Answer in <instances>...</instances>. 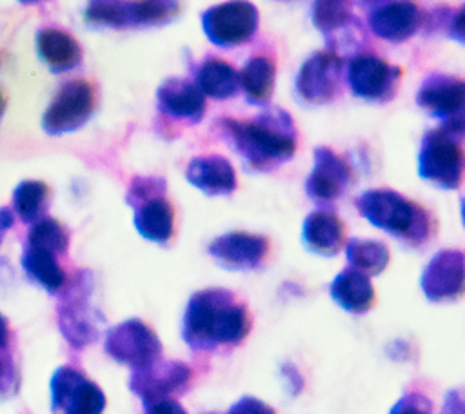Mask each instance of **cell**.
Masks as SVG:
<instances>
[{"label":"cell","instance_id":"1","mask_svg":"<svg viewBox=\"0 0 465 414\" xmlns=\"http://www.w3.org/2000/svg\"><path fill=\"white\" fill-rule=\"evenodd\" d=\"M214 127L243 165L256 172H271L287 163L298 147L296 123L278 105L263 107L252 118L222 116Z\"/></svg>","mask_w":465,"mask_h":414},{"label":"cell","instance_id":"2","mask_svg":"<svg viewBox=\"0 0 465 414\" xmlns=\"http://www.w3.org/2000/svg\"><path fill=\"white\" fill-rule=\"evenodd\" d=\"M249 307L229 289L196 291L185 307L182 338L196 352H216L240 345L251 332Z\"/></svg>","mask_w":465,"mask_h":414},{"label":"cell","instance_id":"3","mask_svg":"<svg viewBox=\"0 0 465 414\" xmlns=\"http://www.w3.org/2000/svg\"><path fill=\"white\" fill-rule=\"evenodd\" d=\"M354 207L371 225L411 247H421L436 234L432 212L394 189H369L354 200Z\"/></svg>","mask_w":465,"mask_h":414},{"label":"cell","instance_id":"4","mask_svg":"<svg viewBox=\"0 0 465 414\" xmlns=\"http://www.w3.org/2000/svg\"><path fill=\"white\" fill-rule=\"evenodd\" d=\"M418 174L440 189H458L465 178L461 136L441 127L425 131L418 153Z\"/></svg>","mask_w":465,"mask_h":414},{"label":"cell","instance_id":"5","mask_svg":"<svg viewBox=\"0 0 465 414\" xmlns=\"http://www.w3.org/2000/svg\"><path fill=\"white\" fill-rule=\"evenodd\" d=\"M311 20L325 38V49L336 56H354L369 45V33L351 2L320 0L311 5Z\"/></svg>","mask_w":465,"mask_h":414},{"label":"cell","instance_id":"6","mask_svg":"<svg viewBox=\"0 0 465 414\" xmlns=\"http://www.w3.org/2000/svg\"><path fill=\"white\" fill-rule=\"evenodd\" d=\"M416 104L429 116L440 122V127L463 138L465 134V80L454 74L430 73L423 78Z\"/></svg>","mask_w":465,"mask_h":414},{"label":"cell","instance_id":"7","mask_svg":"<svg viewBox=\"0 0 465 414\" xmlns=\"http://www.w3.org/2000/svg\"><path fill=\"white\" fill-rule=\"evenodd\" d=\"M180 5L167 0L149 2H120V0H96L85 7V22L102 27H147L162 25L176 18Z\"/></svg>","mask_w":465,"mask_h":414},{"label":"cell","instance_id":"8","mask_svg":"<svg viewBox=\"0 0 465 414\" xmlns=\"http://www.w3.org/2000/svg\"><path fill=\"white\" fill-rule=\"evenodd\" d=\"M91 294L93 278L87 271H82L65 287L58 305V327L64 338L76 349H82L98 338V314L91 305Z\"/></svg>","mask_w":465,"mask_h":414},{"label":"cell","instance_id":"9","mask_svg":"<svg viewBox=\"0 0 465 414\" xmlns=\"http://www.w3.org/2000/svg\"><path fill=\"white\" fill-rule=\"evenodd\" d=\"M347 85L356 98L372 104L391 102L400 87L401 69L376 53L363 51L347 60Z\"/></svg>","mask_w":465,"mask_h":414},{"label":"cell","instance_id":"10","mask_svg":"<svg viewBox=\"0 0 465 414\" xmlns=\"http://www.w3.org/2000/svg\"><path fill=\"white\" fill-rule=\"evenodd\" d=\"M260 15L251 2H223L202 13L205 36L222 49L247 44L258 31Z\"/></svg>","mask_w":465,"mask_h":414},{"label":"cell","instance_id":"11","mask_svg":"<svg viewBox=\"0 0 465 414\" xmlns=\"http://www.w3.org/2000/svg\"><path fill=\"white\" fill-rule=\"evenodd\" d=\"M343 58L322 49L312 53L298 69L294 89L307 105L334 102L343 91Z\"/></svg>","mask_w":465,"mask_h":414},{"label":"cell","instance_id":"12","mask_svg":"<svg viewBox=\"0 0 465 414\" xmlns=\"http://www.w3.org/2000/svg\"><path fill=\"white\" fill-rule=\"evenodd\" d=\"M105 352L133 370L147 367L162 358V341L156 332L138 318H129L107 330Z\"/></svg>","mask_w":465,"mask_h":414},{"label":"cell","instance_id":"13","mask_svg":"<svg viewBox=\"0 0 465 414\" xmlns=\"http://www.w3.org/2000/svg\"><path fill=\"white\" fill-rule=\"evenodd\" d=\"M94 107L93 87L85 80H69L65 82L51 104L42 114V129L51 134H67L78 131L91 116Z\"/></svg>","mask_w":465,"mask_h":414},{"label":"cell","instance_id":"14","mask_svg":"<svg viewBox=\"0 0 465 414\" xmlns=\"http://www.w3.org/2000/svg\"><path fill=\"white\" fill-rule=\"evenodd\" d=\"M358 5L365 9L369 31L391 44L407 42L423 27L425 11L414 2L371 0L358 2Z\"/></svg>","mask_w":465,"mask_h":414},{"label":"cell","instance_id":"15","mask_svg":"<svg viewBox=\"0 0 465 414\" xmlns=\"http://www.w3.org/2000/svg\"><path fill=\"white\" fill-rule=\"evenodd\" d=\"M312 169L305 180V194L316 205H331L354 183V171L349 160L327 145H320L312 153Z\"/></svg>","mask_w":465,"mask_h":414},{"label":"cell","instance_id":"16","mask_svg":"<svg viewBox=\"0 0 465 414\" xmlns=\"http://www.w3.org/2000/svg\"><path fill=\"white\" fill-rule=\"evenodd\" d=\"M51 407L56 414H102L105 394L84 372L64 365L51 378Z\"/></svg>","mask_w":465,"mask_h":414},{"label":"cell","instance_id":"17","mask_svg":"<svg viewBox=\"0 0 465 414\" xmlns=\"http://www.w3.org/2000/svg\"><path fill=\"white\" fill-rule=\"evenodd\" d=\"M193 380V370L178 360H156L154 363L133 370L129 389L142 398L143 405L158 399H167L187 390Z\"/></svg>","mask_w":465,"mask_h":414},{"label":"cell","instance_id":"18","mask_svg":"<svg viewBox=\"0 0 465 414\" xmlns=\"http://www.w3.org/2000/svg\"><path fill=\"white\" fill-rule=\"evenodd\" d=\"M429 301H456L465 294V251L441 249L425 265L420 280Z\"/></svg>","mask_w":465,"mask_h":414},{"label":"cell","instance_id":"19","mask_svg":"<svg viewBox=\"0 0 465 414\" xmlns=\"http://www.w3.org/2000/svg\"><path fill=\"white\" fill-rule=\"evenodd\" d=\"M271 242L263 234L231 231L211 240L207 252L227 271H254L263 265Z\"/></svg>","mask_w":465,"mask_h":414},{"label":"cell","instance_id":"20","mask_svg":"<svg viewBox=\"0 0 465 414\" xmlns=\"http://www.w3.org/2000/svg\"><path fill=\"white\" fill-rule=\"evenodd\" d=\"M156 104L160 113L165 116L187 123L202 122L207 109L205 96L194 85V82L180 76L165 78L158 85Z\"/></svg>","mask_w":465,"mask_h":414},{"label":"cell","instance_id":"21","mask_svg":"<svg viewBox=\"0 0 465 414\" xmlns=\"http://www.w3.org/2000/svg\"><path fill=\"white\" fill-rule=\"evenodd\" d=\"M302 240L307 251L332 258L347 243L345 225L340 216L327 207L311 211L302 225Z\"/></svg>","mask_w":465,"mask_h":414},{"label":"cell","instance_id":"22","mask_svg":"<svg viewBox=\"0 0 465 414\" xmlns=\"http://www.w3.org/2000/svg\"><path fill=\"white\" fill-rule=\"evenodd\" d=\"M185 178L207 196H229L238 187L236 171L222 154L194 156L187 163Z\"/></svg>","mask_w":465,"mask_h":414},{"label":"cell","instance_id":"23","mask_svg":"<svg viewBox=\"0 0 465 414\" xmlns=\"http://www.w3.org/2000/svg\"><path fill=\"white\" fill-rule=\"evenodd\" d=\"M240 89L249 105L267 107L276 82V60L269 53L252 54L247 58L238 73Z\"/></svg>","mask_w":465,"mask_h":414},{"label":"cell","instance_id":"24","mask_svg":"<svg viewBox=\"0 0 465 414\" xmlns=\"http://www.w3.org/2000/svg\"><path fill=\"white\" fill-rule=\"evenodd\" d=\"M36 53L53 73H67L82 62L78 42L56 27H42L36 33Z\"/></svg>","mask_w":465,"mask_h":414},{"label":"cell","instance_id":"25","mask_svg":"<svg viewBox=\"0 0 465 414\" xmlns=\"http://www.w3.org/2000/svg\"><path fill=\"white\" fill-rule=\"evenodd\" d=\"M133 223L140 236L154 243H167L174 234V209L165 194L133 207Z\"/></svg>","mask_w":465,"mask_h":414},{"label":"cell","instance_id":"26","mask_svg":"<svg viewBox=\"0 0 465 414\" xmlns=\"http://www.w3.org/2000/svg\"><path fill=\"white\" fill-rule=\"evenodd\" d=\"M329 292L336 305L352 314H365L371 310L376 298L371 278L351 267H345L336 274Z\"/></svg>","mask_w":465,"mask_h":414},{"label":"cell","instance_id":"27","mask_svg":"<svg viewBox=\"0 0 465 414\" xmlns=\"http://www.w3.org/2000/svg\"><path fill=\"white\" fill-rule=\"evenodd\" d=\"M194 85L205 98L229 100L240 91L238 71L214 54H207L194 69Z\"/></svg>","mask_w":465,"mask_h":414},{"label":"cell","instance_id":"28","mask_svg":"<svg viewBox=\"0 0 465 414\" xmlns=\"http://www.w3.org/2000/svg\"><path fill=\"white\" fill-rule=\"evenodd\" d=\"M22 267L29 278H33L40 287L47 292H58L65 285V274L60 263L56 261V254L25 245L22 254Z\"/></svg>","mask_w":465,"mask_h":414},{"label":"cell","instance_id":"29","mask_svg":"<svg viewBox=\"0 0 465 414\" xmlns=\"http://www.w3.org/2000/svg\"><path fill=\"white\" fill-rule=\"evenodd\" d=\"M345 256L349 267L365 274L378 276L389 265V247L380 240L351 238L345 243Z\"/></svg>","mask_w":465,"mask_h":414},{"label":"cell","instance_id":"30","mask_svg":"<svg viewBox=\"0 0 465 414\" xmlns=\"http://www.w3.org/2000/svg\"><path fill=\"white\" fill-rule=\"evenodd\" d=\"M49 191L44 182L24 180L13 191V214L24 223H36L47 207Z\"/></svg>","mask_w":465,"mask_h":414},{"label":"cell","instance_id":"31","mask_svg":"<svg viewBox=\"0 0 465 414\" xmlns=\"http://www.w3.org/2000/svg\"><path fill=\"white\" fill-rule=\"evenodd\" d=\"M27 245L49 251L53 254H60L69 245V234L56 220L42 218L29 229Z\"/></svg>","mask_w":465,"mask_h":414},{"label":"cell","instance_id":"32","mask_svg":"<svg viewBox=\"0 0 465 414\" xmlns=\"http://www.w3.org/2000/svg\"><path fill=\"white\" fill-rule=\"evenodd\" d=\"M167 192V182L160 176H136L131 180L127 194H125V202L131 207H136L138 203L154 198V196H162Z\"/></svg>","mask_w":465,"mask_h":414},{"label":"cell","instance_id":"33","mask_svg":"<svg viewBox=\"0 0 465 414\" xmlns=\"http://www.w3.org/2000/svg\"><path fill=\"white\" fill-rule=\"evenodd\" d=\"M389 414H432V401L425 394L412 390L403 394Z\"/></svg>","mask_w":465,"mask_h":414},{"label":"cell","instance_id":"34","mask_svg":"<svg viewBox=\"0 0 465 414\" xmlns=\"http://www.w3.org/2000/svg\"><path fill=\"white\" fill-rule=\"evenodd\" d=\"M227 414H276V412L271 405L263 403L262 399L252 396H243L229 407Z\"/></svg>","mask_w":465,"mask_h":414},{"label":"cell","instance_id":"35","mask_svg":"<svg viewBox=\"0 0 465 414\" xmlns=\"http://www.w3.org/2000/svg\"><path fill=\"white\" fill-rule=\"evenodd\" d=\"M443 34L465 45V4H461L456 11H450Z\"/></svg>","mask_w":465,"mask_h":414},{"label":"cell","instance_id":"36","mask_svg":"<svg viewBox=\"0 0 465 414\" xmlns=\"http://www.w3.org/2000/svg\"><path fill=\"white\" fill-rule=\"evenodd\" d=\"M145 414H187V412L174 398H167V399H158L145 405Z\"/></svg>","mask_w":465,"mask_h":414},{"label":"cell","instance_id":"37","mask_svg":"<svg viewBox=\"0 0 465 414\" xmlns=\"http://www.w3.org/2000/svg\"><path fill=\"white\" fill-rule=\"evenodd\" d=\"M440 414H465V401L458 390H449L445 394Z\"/></svg>","mask_w":465,"mask_h":414},{"label":"cell","instance_id":"38","mask_svg":"<svg viewBox=\"0 0 465 414\" xmlns=\"http://www.w3.org/2000/svg\"><path fill=\"white\" fill-rule=\"evenodd\" d=\"M282 374H283L287 385L291 387V394H298L302 390V387H303V380H302L298 369L292 363H285L282 367Z\"/></svg>","mask_w":465,"mask_h":414},{"label":"cell","instance_id":"39","mask_svg":"<svg viewBox=\"0 0 465 414\" xmlns=\"http://www.w3.org/2000/svg\"><path fill=\"white\" fill-rule=\"evenodd\" d=\"M13 223H15L13 211L7 209V207H0V243H2L4 236L7 234V231L11 229Z\"/></svg>","mask_w":465,"mask_h":414},{"label":"cell","instance_id":"40","mask_svg":"<svg viewBox=\"0 0 465 414\" xmlns=\"http://www.w3.org/2000/svg\"><path fill=\"white\" fill-rule=\"evenodd\" d=\"M7 340H9V327L5 318L0 314V347H5Z\"/></svg>","mask_w":465,"mask_h":414},{"label":"cell","instance_id":"41","mask_svg":"<svg viewBox=\"0 0 465 414\" xmlns=\"http://www.w3.org/2000/svg\"><path fill=\"white\" fill-rule=\"evenodd\" d=\"M460 212H461V222L465 227V198H461V202H460Z\"/></svg>","mask_w":465,"mask_h":414},{"label":"cell","instance_id":"42","mask_svg":"<svg viewBox=\"0 0 465 414\" xmlns=\"http://www.w3.org/2000/svg\"><path fill=\"white\" fill-rule=\"evenodd\" d=\"M4 109H5V100H4V96H2V93H0V120H2Z\"/></svg>","mask_w":465,"mask_h":414},{"label":"cell","instance_id":"43","mask_svg":"<svg viewBox=\"0 0 465 414\" xmlns=\"http://www.w3.org/2000/svg\"><path fill=\"white\" fill-rule=\"evenodd\" d=\"M0 378H2V361H0Z\"/></svg>","mask_w":465,"mask_h":414},{"label":"cell","instance_id":"44","mask_svg":"<svg viewBox=\"0 0 465 414\" xmlns=\"http://www.w3.org/2000/svg\"><path fill=\"white\" fill-rule=\"evenodd\" d=\"M207 414H216V412H207Z\"/></svg>","mask_w":465,"mask_h":414}]
</instances>
